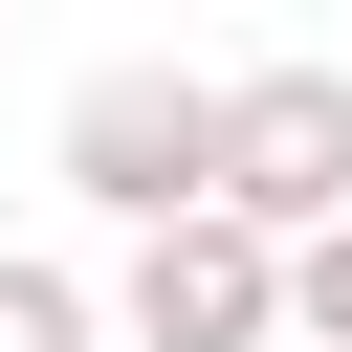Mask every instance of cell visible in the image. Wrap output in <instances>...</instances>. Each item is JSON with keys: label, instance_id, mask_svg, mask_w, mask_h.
Segmentation results:
<instances>
[{"label": "cell", "instance_id": "obj_1", "mask_svg": "<svg viewBox=\"0 0 352 352\" xmlns=\"http://www.w3.org/2000/svg\"><path fill=\"white\" fill-rule=\"evenodd\" d=\"M110 352H286V242H264L242 198H176V220H132Z\"/></svg>", "mask_w": 352, "mask_h": 352}, {"label": "cell", "instance_id": "obj_2", "mask_svg": "<svg viewBox=\"0 0 352 352\" xmlns=\"http://www.w3.org/2000/svg\"><path fill=\"white\" fill-rule=\"evenodd\" d=\"M198 198H242L264 242L330 220V198H352V66H220V110H198Z\"/></svg>", "mask_w": 352, "mask_h": 352}, {"label": "cell", "instance_id": "obj_3", "mask_svg": "<svg viewBox=\"0 0 352 352\" xmlns=\"http://www.w3.org/2000/svg\"><path fill=\"white\" fill-rule=\"evenodd\" d=\"M198 110H220L198 66H88L66 132H44V176H66L88 220H176V198H198Z\"/></svg>", "mask_w": 352, "mask_h": 352}, {"label": "cell", "instance_id": "obj_4", "mask_svg": "<svg viewBox=\"0 0 352 352\" xmlns=\"http://www.w3.org/2000/svg\"><path fill=\"white\" fill-rule=\"evenodd\" d=\"M286 330H308V352H352V198H330V220H286Z\"/></svg>", "mask_w": 352, "mask_h": 352}, {"label": "cell", "instance_id": "obj_5", "mask_svg": "<svg viewBox=\"0 0 352 352\" xmlns=\"http://www.w3.org/2000/svg\"><path fill=\"white\" fill-rule=\"evenodd\" d=\"M0 352H110V308H88L66 264H22V242H0Z\"/></svg>", "mask_w": 352, "mask_h": 352}]
</instances>
